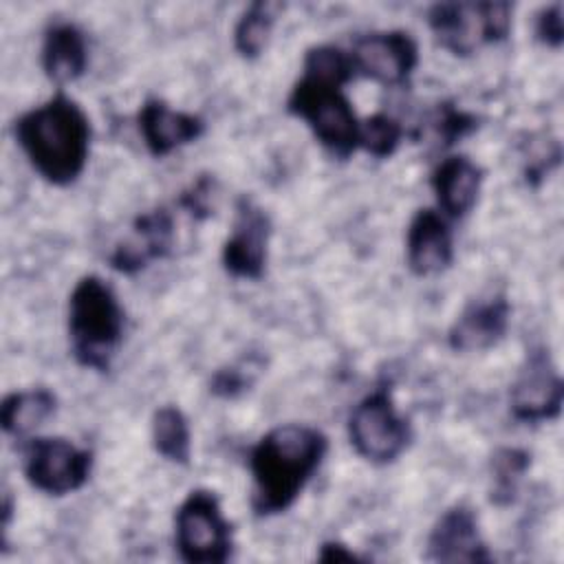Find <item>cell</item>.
<instances>
[{
    "instance_id": "obj_18",
    "label": "cell",
    "mask_w": 564,
    "mask_h": 564,
    "mask_svg": "<svg viewBox=\"0 0 564 564\" xmlns=\"http://www.w3.org/2000/svg\"><path fill=\"white\" fill-rule=\"evenodd\" d=\"M88 66L86 35L73 22H55L44 33L42 68L55 84H68L84 75Z\"/></svg>"
},
{
    "instance_id": "obj_22",
    "label": "cell",
    "mask_w": 564,
    "mask_h": 564,
    "mask_svg": "<svg viewBox=\"0 0 564 564\" xmlns=\"http://www.w3.org/2000/svg\"><path fill=\"white\" fill-rule=\"evenodd\" d=\"M304 75L326 82V84H335V86H344L346 82H350L355 77V68H352V59L350 53L330 46V44H322V46H313L306 51L304 55Z\"/></svg>"
},
{
    "instance_id": "obj_12",
    "label": "cell",
    "mask_w": 564,
    "mask_h": 564,
    "mask_svg": "<svg viewBox=\"0 0 564 564\" xmlns=\"http://www.w3.org/2000/svg\"><path fill=\"white\" fill-rule=\"evenodd\" d=\"M425 557L432 562H489L491 555L478 531L476 513L465 505L447 509L430 531Z\"/></svg>"
},
{
    "instance_id": "obj_4",
    "label": "cell",
    "mask_w": 564,
    "mask_h": 564,
    "mask_svg": "<svg viewBox=\"0 0 564 564\" xmlns=\"http://www.w3.org/2000/svg\"><path fill=\"white\" fill-rule=\"evenodd\" d=\"M286 110L306 121L330 156L344 161L359 148L361 121L341 86L302 75L286 99Z\"/></svg>"
},
{
    "instance_id": "obj_5",
    "label": "cell",
    "mask_w": 564,
    "mask_h": 564,
    "mask_svg": "<svg viewBox=\"0 0 564 564\" xmlns=\"http://www.w3.org/2000/svg\"><path fill=\"white\" fill-rule=\"evenodd\" d=\"M436 42L452 55H471L480 44L500 42L511 31L509 2H438L427 11Z\"/></svg>"
},
{
    "instance_id": "obj_28",
    "label": "cell",
    "mask_w": 564,
    "mask_h": 564,
    "mask_svg": "<svg viewBox=\"0 0 564 564\" xmlns=\"http://www.w3.org/2000/svg\"><path fill=\"white\" fill-rule=\"evenodd\" d=\"M535 35L542 44L557 48L564 40V24H562V4H551L540 11L535 20Z\"/></svg>"
},
{
    "instance_id": "obj_2",
    "label": "cell",
    "mask_w": 564,
    "mask_h": 564,
    "mask_svg": "<svg viewBox=\"0 0 564 564\" xmlns=\"http://www.w3.org/2000/svg\"><path fill=\"white\" fill-rule=\"evenodd\" d=\"M13 132L31 167L46 183L64 187L84 172L90 150V121L82 106L62 90L15 119Z\"/></svg>"
},
{
    "instance_id": "obj_8",
    "label": "cell",
    "mask_w": 564,
    "mask_h": 564,
    "mask_svg": "<svg viewBox=\"0 0 564 564\" xmlns=\"http://www.w3.org/2000/svg\"><path fill=\"white\" fill-rule=\"evenodd\" d=\"M93 469V452L59 436H35L24 445V476L46 496H66L84 487Z\"/></svg>"
},
{
    "instance_id": "obj_13",
    "label": "cell",
    "mask_w": 564,
    "mask_h": 564,
    "mask_svg": "<svg viewBox=\"0 0 564 564\" xmlns=\"http://www.w3.org/2000/svg\"><path fill=\"white\" fill-rule=\"evenodd\" d=\"M174 220L165 207L141 214L132 225V238L123 240L110 253V267L119 273H137L152 260H161L172 251Z\"/></svg>"
},
{
    "instance_id": "obj_6",
    "label": "cell",
    "mask_w": 564,
    "mask_h": 564,
    "mask_svg": "<svg viewBox=\"0 0 564 564\" xmlns=\"http://www.w3.org/2000/svg\"><path fill=\"white\" fill-rule=\"evenodd\" d=\"M174 538L181 557L189 564H223L231 557V524L214 491L194 489L187 494L176 509Z\"/></svg>"
},
{
    "instance_id": "obj_7",
    "label": "cell",
    "mask_w": 564,
    "mask_h": 564,
    "mask_svg": "<svg viewBox=\"0 0 564 564\" xmlns=\"http://www.w3.org/2000/svg\"><path fill=\"white\" fill-rule=\"evenodd\" d=\"M348 436L361 458L388 465L403 454L412 438V430L394 410L390 392L381 388L355 405L348 419Z\"/></svg>"
},
{
    "instance_id": "obj_25",
    "label": "cell",
    "mask_w": 564,
    "mask_h": 564,
    "mask_svg": "<svg viewBox=\"0 0 564 564\" xmlns=\"http://www.w3.org/2000/svg\"><path fill=\"white\" fill-rule=\"evenodd\" d=\"M476 117L463 110H456L447 104L438 106V110L432 117V128L434 134L443 141V145H452L454 141H458L460 137L469 134L476 128Z\"/></svg>"
},
{
    "instance_id": "obj_29",
    "label": "cell",
    "mask_w": 564,
    "mask_h": 564,
    "mask_svg": "<svg viewBox=\"0 0 564 564\" xmlns=\"http://www.w3.org/2000/svg\"><path fill=\"white\" fill-rule=\"evenodd\" d=\"M317 560H322V562H355L359 557L339 542H326V544H322Z\"/></svg>"
},
{
    "instance_id": "obj_27",
    "label": "cell",
    "mask_w": 564,
    "mask_h": 564,
    "mask_svg": "<svg viewBox=\"0 0 564 564\" xmlns=\"http://www.w3.org/2000/svg\"><path fill=\"white\" fill-rule=\"evenodd\" d=\"M253 383V370H245V364H238V366H229V368H223L214 375L212 379V392L218 394V397H236L245 390H249V386Z\"/></svg>"
},
{
    "instance_id": "obj_17",
    "label": "cell",
    "mask_w": 564,
    "mask_h": 564,
    "mask_svg": "<svg viewBox=\"0 0 564 564\" xmlns=\"http://www.w3.org/2000/svg\"><path fill=\"white\" fill-rule=\"evenodd\" d=\"M482 185V170L467 156L443 159L432 172V189L441 212L449 218H463L476 205Z\"/></svg>"
},
{
    "instance_id": "obj_3",
    "label": "cell",
    "mask_w": 564,
    "mask_h": 564,
    "mask_svg": "<svg viewBox=\"0 0 564 564\" xmlns=\"http://www.w3.org/2000/svg\"><path fill=\"white\" fill-rule=\"evenodd\" d=\"M68 337L79 366L108 370L123 337V308L115 289L99 275L75 284L68 300Z\"/></svg>"
},
{
    "instance_id": "obj_24",
    "label": "cell",
    "mask_w": 564,
    "mask_h": 564,
    "mask_svg": "<svg viewBox=\"0 0 564 564\" xmlns=\"http://www.w3.org/2000/svg\"><path fill=\"white\" fill-rule=\"evenodd\" d=\"M401 123L386 112H377L359 123V148H364L375 159L392 156L401 143Z\"/></svg>"
},
{
    "instance_id": "obj_15",
    "label": "cell",
    "mask_w": 564,
    "mask_h": 564,
    "mask_svg": "<svg viewBox=\"0 0 564 564\" xmlns=\"http://www.w3.org/2000/svg\"><path fill=\"white\" fill-rule=\"evenodd\" d=\"M137 121L143 143L154 156H167L205 132V121L198 115L174 110L163 99H148L141 106Z\"/></svg>"
},
{
    "instance_id": "obj_23",
    "label": "cell",
    "mask_w": 564,
    "mask_h": 564,
    "mask_svg": "<svg viewBox=\"0 0 564 564\" xmlns=\"http://www.w3.org/2000/svg\"><path fill=\"white\" fill-rule=\"evenodd\" d=\"M529 467V454L513 447H502L494 454L491 471H494V489L491 500L496 505H507L513 500L518 482Z\"/></svg>"
},
{
    "instance_id": "obj_16",
    "label": "cell",
    "mask_w": 564,
    "mask_h": 564,
    "mask_svg": "<svg viewBox=\"0 0 564 564\" xmlns=\"http://www.w3.org/2000/svg\"><path fill=\"white\" fill-rule=\"evenodd\" d=\"M408 267L416 275H434L449 267L454 258L452 231L445 218L434 209H419L405 238Z\"/></svg>"
},
{
    "instance_id": "obj_20",
    "label": "cell",
    "mask_w": 564,
    "mask_h": 564,
    "mask_svg": "<svg viewBox=\"0 0 564 564\" xmlns=\"http://www.w3.org/2000/svg\"><path fill=\"white\" fill-rule=\"evenodd\" d=\"M152 445L170 463L187 465L192 456V434L185 414L176 405H163L152 416Z\"/></svg>"
},
{
    "instance_id": "obj_1",
    "label": "cell",
    "mask_w": 564,
    "mask_h": 564,
    "mask_svg": "<svg viewBox=\"0 0 564 564\" xmlns=\"http://www.w3.org/2000/svg\"><path fill=\"white\" fill-rule=\"evenodd\" d=\"M328 438L311 425L284 423L269 430L251 449V509L256 516L286 511L322 465Z\"/></svg>"
},
{
    "instance_id": "obj_26",
    "label": "cell",
    "mask_w": 564,
    "mask_h": 564,
    "mask_svg": "<svg viewBox=\"0 0 564 564\" xmlns=\"http://www.w3.org/2000/svg\"><path fill=\"white\" fill-rule=\"evenodd\" d=\"M214 200H216V178L209 174L198 176L189 189H185L178 198V205L187 209L194 218H207L214 214Z\"/></svg>"
},
{
    "instance_id": "obj_19",
    "label": "cell",
    "mask_w": 564,
    "mask_h": 564,
    "mask_svg": "<svg viewBox=\"0 0 564 564\" xmlns=\"http://www.w3.org/2000/svg\"><path fill=\"white\" fill-rule=\"evenodd\" d=\"M55 408L57 399L46 388L11 392L2 401V430L11 436H24L37 430L46 419H51Z\"/></svg>"
},
{
    "instance_id": "obj_10",
    "label": "cell",
    "mask_w": 564,
    "mask_h": 564,
    "mask_svg": "<svg viewBox=\"0 0 564 564\" xmlns=\"http://www.w3.org/2000/svg\"><path fill=\"white\" fill-rule=\"evenodd\" d=\"M271 238L269 214L249 196L236 203V218L223 247V267L229 275L260 280L267 267V247Z\"/></svg>"
},
{
    "instance_id": "obj_21",
    "label": "cell",
    "mask_w": 564,
    "mask_h": 564,
    "mask_svg": "<svg viewBox=\"0 0 564 564\" xmlns=\"http://www.w3.org/2000/svg\"><path fill=\"white\" fill-rule=\"evenodd\" d=\"M284 4L280 2H253L238 20L234 29V46L245 59L258 57L271 35V29Z\"/></svg>"
},
{
    "instance_id": "obj_9",
    "label": "cell",
    "mask_w": 564,
    "mask_h": 564,
    "mask_svg": "<svg viewBox=\"0 0 564 564\" xmlns=\"http://www.w3.org/2000/svg\"><path fill=\"white\" fill-rule=\"evenodd\" d=\"M350 59L355 75L383 86H403L419 64V46L405 31H372L355 40Z\"/></svg>"
},
{
    "instance_id": "obj_11",
    "label": "cell",
    "mask_w": 564,
    "mask_h": 564,
    "mask_svg": "<svg viewBox=\"0 0 564 564\" xmlns=\"http://www.w3.org/2000/svg\"><path fill=\"white\" fill-rule=\"evenodd\" d=\"M564 399V383L549 350L535 348L511 386V414L522 423H540L560 414Z\"/></svg>"
},
{
    "instance_id": "obj_14",
    "label": "cell",
    "mask_w": 564,
    "mask_h": 564,
    "mask_svg": "<svg viewBox=\"0 0 564 564\" xmlns=\"http://www.w3.org/2000/svg\"><path fill=\"white\" fill-rule=\"evenodd\" d=\"M511 306L505 295L471 302L447 333L449 348L456 352H478L496 346L509 328Z\"/></svg>"
}]
</instances>
